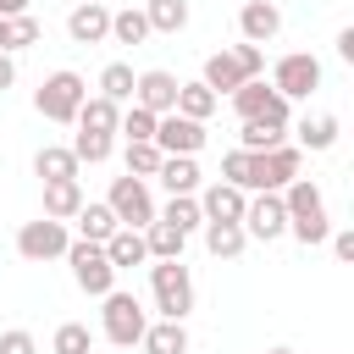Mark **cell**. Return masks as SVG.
Segmentation results:
<instances>
[{
  "label": "cell",
  "mask_w": 354,
  "mask_h": 354,
  "mask_svg": "<svg viewBox=\"0 0 354 354\" xmlns=\"http://www.w3.org/2000/svg\"><path fill=\"white\" fill-rule=\"evenodd\" d=\"M243 194H282L293 177H304V149L299 144H271V149H243Z\"/></svg>",
  "instance_id": "cell-1"
},
{
  "label": "cell",
  "mask_w": 354,
  "mask_h": 354,
  "mask_svg": "<svg viewBox=\"0 0 354 354\" xmlns=\"http://www.w3.org/2000/svg\"><path fill=\"white\" fill-rule=\"evenodd\" d=\"M282 205H288V232L310 249V243H326V232H332V216H326V199H321V188L310 183V177H293L288 188H282Z\"/></svg>",
  "instance_id": "cell-2"
},
{
  "label": "cell",
  "mask_w": 354,
  "mask_h": 354,
  "mask_svg": "<svg viewBox=\"0 0 354 354\" xmlns=\"http://www.w3.org/2000/svg\"><path fill=\"white\" fill-rule=\"evenodd\" d=\"M260 72H266V50H260V44H227V50L205 55L199 83L221 100V94H232L238 83H249V77H260Z\"/></svg>",
  "instance_id": "cell-3"
},
{
  "label": "cell",
  "mask_w": 354,
  "mask_h": 354,
  "mask_svg": "<svg viewBox=\"0 0 354 354\" xmlns=\"http://www.w3.org/2000/svg\"><path fill=\"white\" fill-rule=\"evenodd\" d=\"M149 293H155V310L166 321H188V310H194V277H188L183 260H155L149 266Z\"/></svg>",
  "instance_id": "cell-4"
},
{
  "label": "cell",
  "mask_w": 354,
  "mask_h": 354,
  "mask_svg": "<svg viewBox=\"0 0 354 354\" xmlns=\"http://www.w3.org/2000/svg\"><path fill=\"white\" fill-rule=\"evenodd\" d=\"M88 100V83L72 72V66H61V72H50L44 83H39V94H33V111L44 116V122H77V105Z\"/></svg>",
  "instance_id": "cell-5"
},
{
  "label": "cell",
  "mask_w": 354,
  "mask_h": 354,
  "mask_svg": "<svg viewBox=\"0 0 354 354\" xmlns=\"http://www.w3.org/2000/svg\"><path fill=\"white\" fill-rule=\"evenodd\" d=\"M66 266H72V282H77L88 299H105V293L116 288V266L105 260V243L72 238V243H66Z\"/></svg>",
  "instance_id": "cell-6"
},
{
  "label": "cell",
  "mask_w": 354,
  "mask_h": 354,
  "mask_svg": "<svg viewBox=\"0 0 354 354\" xmlns=\"http://www.w3.org/2000/svg\"><path fill=\"white\" fill-rule=\"evenodd\" d=\"M144 326H149L144 304H138L133 293L111 288V293H105V310H100V332H105V337H111L116 348H133V343L144 337Z\"/></svg>",
  "instance_id": "cell-7"
},
{
  "label": "cell",
  "mask_w": 354,
  "mask_h": 354,
  "mask_svg": "<svg viewBox=\"0 0 354 354\" xmlns=\"http://www.w3.org/2000/svg\"><path fill=\"white\" fill-rule=\"evenodd\" d=\"M232 111H238V122H249V116H260V122H277V127H288V116H293V100H282L266 77H249V83H238L232 94Z\"/></svg>",
  "instance_id": "cell-8"
},
{
  "label": "cell",
  "mask_w": 354,
  "mask_h": 354,
  "mask_svg": "<svg viewBox=\"0 0 354 354\" xmlns=\"http://www.w3.org/2000/svg\"><path fill=\"white\" fill-rule=\"evenodd\" d=\"M66 243H72V232H66V221H55V216H39V221H22V227H17V254L33 260V266L61 260Z\"/></svg>",
  "instance_id": "cell-9"
},
{
  "label": "cell",
  "mask_w": 354,
  "mask_h": 354,
  "mask_svg": "<svg viewBox=\"0 0 354 354\" xmlns=\"http://www.w3.org/2000/svg\"><path fill=\"white\" fill-rule=\"evenodd\" d=\"M271 88H277L282 100H310V94L321 88V61H315L310 50L282 55V61L271 66Z\"/></svg>",
  "instance_id": "cell-10"
},
{
  "label": "cell",
  "mask_w": 354,
  "mask_h": 354,
  "mask_svg": "<svg viewBox=\"0 0 354 354\" xmlns=\"http://www.w3.org/2000/svg\"><path fill=\"white\" fill-rule=\"evenodd\" d=\"M105 205H111V216L122 227H149L155 221V199H149V183L144 177H116L111 194H105Z\"/></svg>",
  "instance_id": "cell-11"
},
{
  "label": "cell",
  "mask_w": 354,
  "mask_h": 354,
  "mask_svg": "<svg viewBox=\"0 0 354 354\" xmlns=\"http://www.w3.org/2000/svg\"><path fill=\"white\" fill-rule=\"evenodd\" d=\"M155 149H160V155H199V149H205V122H194V116H183V111L155 116Z\"/></svg>",
  "instance_id": "cell-12"
},
{
  "label": "cell",
  "mask_w": 354,
  "mask_h": 354,
  "mask_svg": "<svg viewBox=\"0 0 354 354\" xmlns=\"http://www.w3.org/2000/svg\"><path fill=\"white\" fill-rule=\"evenodd\" d=\"M243 232L260 238V243L282 238V232H288V205H282V194H249V205H243Z\"/></svg>",
  "instance_id": "cell-13"
},
{
  "label": "cell",
  "mask_w": 354,
  "mask_h": 354,
  "mask_svg": "<svg viewBox=\"0 0 354 354\" xmlns=\"http://www.w3.org/2000/svg\"><path fill=\"white\" fill-rule=\"evenodd\" d=\"M66 33H72V44H105L111 39V6L105 0H77L72 17H66Z\"/></svg>",
  "instance_id": "cell-14"
},
{
  "label": "cell",
  "mask_w": 354,
  "mask_h": 354,
  "mask_svg": "<svg viewBox=\"0 0 354 354\" xmlns=\"http://www.w3.org/2000/svg\"><path fill=\"white\" fill-rule=\"evenodd\" d=\"M133 105H144V111L166 116V111L177 105V77H171L166 66H149V72H138V77H133Z\"/></svg>",
  "instance_id": "cell-15"
},
{
  "label": "cell",
  "mask_w": 354,
  "mask_h": 354,
  "mask_svg": "<svg viewBox=\"0 0 354 354\" xmlns=\"http://www.w3.org/2000/svg\"><path fill=\"white\" fill-rule=\"evenodd\" d=\"M238 33H243V44H271V39L282 33V11H277V0H243V11H238Z\"/></svg>",
  "instance_id": "cell-16"
},
{
  "label": "cell",
  "mask_w": 354,
  "mask_h": 354,
  "mask_svg": "<svg viewBox=\"0 0 354 354\" xmlns=\"http://www.w3.org/2000/svg\"><path fill=\"white\" fill-rule=\"evenodd\" d=\"M199 199V210H205V221H243V205H249V194L238 188V183H210L205 194H194Z\"/></svg>",
  "instance_id": "cell-17"
},
{
  "label": "cell",
  "mask_w": 354,
  "mask_h": 354,
  "mask_svg": "<svg viewBox=\"0 0 354 354\" xmlns=\"http://www.w3.org/2000/svg\"><path fill=\"white\" fill-rule=\"evenodd\" d=\"M105 260H111L116 271L144 266V260H149V249H144V227H116V232L105 238Z\"/></svg>",
  "instance_id": "cell-18"
},
{
  "label": "cell",
  "mask_w": 354,
  "mask_h": 354,
  "mask_svg": "<svg viewBox=\"0 0 354 354\" xmlns=\"http://www.w3.org/2000/svg\"><path fill=\"white\" fill-rule=\"evenodd\" d=\"M33 171H39L44 183H66V177L83 171V160L72 155V144H44V149L33 155Z\"/></svg>",
  "instance_id": "cell-19"
},
{
  "label": "cell",
  "mask_w": 354,
  "mask_h": 354,
  "mask_svg": "<svg viewBox=\"0 0 354 354\" xmlns=\"http://www.w3.org/2000/svg\"><path fill=\"white\" fill-rule=\"evenodd\" d=\"M138 343H144V354H188V326L160 315V321H149V326H144V337H138Z\"/></svg>",
  "instance_id": "cell-20"
},
{
  "label": "cell",
  "mask_w": 354,
  "mask_h": 354,
  "mask_svg": "<svg viewBox=\"0 0 354 354\" xmlns=\"http://www.w3.org/2000/svg\"><path fill=\"white\" fill-rule=\"evenodd\" d=\"M243 243H249L243 221H205V249H210L216 260H238Z\"/></svg>",
  "instance_id": "cell-21"
},
{
  "label": "cell",
  "mask_w": 354,
  "mask_h": 354,
  "mask_svg": "<svg viewBox=\"0 0 354 354\" xmlns=\"http://www.w3.org/2000/svg\"><path fill=\"white\" fill-rule=\"evenodd\" d=\"M116 122H122V105L105 100V94H88V100L77 105V127H83V133H116Z\"/></svg>",
  "instance_id": "cell-22"
},
{
  "label": "cell",
  "mask_w": 354,
  "mask_h": 354,
  "mask_svg": "<svg viewBox=\"0 0 354 354\" xmlns=\"http://www.w3.org/2000/svg\"><path fill=\"white\" fill-rule=\"evenodd\" d=\"M337 133H343V127H337V116H332V111H321V116H304V122H299V149H310V155H326V149L337 144Z\"/></svg>",
  "instance_id": "cell-23"
},
{
  "label": "cell",
  "mask_w": 354,
  "mask_h": 354,
  "mask_svg": "<svg viewBox=\"0 0 354 354\" xmlns=\"http://www.w3.org/2000/svg\"><path fill=\"white\" fill-rule=\"evenodd\" d=\"M155 177H160L166 194H199V166H194V155H166Z\"/></svg>",
  "instance_id": "cell-24"
},
{
  "label": "cell",
  "mask_w": 354,
  "mask_h": 354,
  "mask_svg": "<svg viewBox=\"0 0 354 354\" xmlns=\"http://www.w3.org/2000/svg\"><path fill=\"white\" fill-rule=\"evenodd\" d=\"M72 221H77V238H88V243H105V238L122 227V221L111 216V205H105V199H100V205H88V199H83Z\"/></svg>",
  "instance_id": "cell-25"
},
{
  "label": "cell",
  "mask_w": 354,
  "mask_h": 354,
  "mask_svg": "<svg viewBox=\"0 0 354 354\" xmlns=\"http://www.w3.org/2000/svg\"><path fill=\"white\" fill-rule=\"evenodd\" d=\"M183 243H188V232H177L171 221H149L144 227V249H149V260H183Z\"/></svg>",
  "instance_id": "cell-26"
},
{
  "label": "cell",
  "mask_w": 354,
  "mask_h": 354,
  "mask_svg": "<svg viewBox=\"0 0 354 354\" xmlns=\"http://www.w3.org/2000/svg\"><path fill=\"white\" fill-rule=\"evenodd\" d=\"M77 205H83V188H77V177H66V183H44V216H55V221H72V216H77Z\"/></svg>",
  "instance_id": "cell-27"
},
{
  "label": "cell",
  "mask_w": 354,
  "mask_h": 354,
  "mask_svg": "<svg viewBox=\"0 0 354 354\" xmlns=\"http://www.w3.org/2000/svg\"><path fill=\"white\" fill-rule=\"evenodd\" d=\"M149 33H183L188 28V0H144Z\"/></svg>",
  "instance_id": "cell-28"
},
{
  "label": "cell",
  "mask_w": 354,
  "mask_h": 354,
  "mask_svg": "<svg viewBox=\"0 0 354 354\" xmlns=\"http://www.w3.org/2000/svg\"><path fill=\"white\" fill-rule=\"evenodd\" d=\"M144 39H149V17H144V6L111 11V44H144Z\"/></svg>",
  "instance_id": "cell-29"
},
{
  "label": "cell",
  "mask_w": 354,
  "mask_h": 354,
  "mask_svg": "<svg viewBox=\"0 0 354 354\" xmlns=\"http://www.w3.org/2000/svg\"><path fill=\"white\" fill-rule=\"evenodd\" d=\"M155 216H160V221H171L177 232H199V227H205V210H199V199H194V194H171V199H166V210H155Z\"/></svg>",
  "instance_id": "cell-30"
},
{
  "label": "cell",
  "mask_w": 354,
  "mask_h": 354,
  "mask_svg": "<svg viewBox=\"0 0 354 354\" xmlns=\"http://www.w3.org/2000/svg\"><path fill=\"white\" fill-rule=\"evenodd\" d=\"M271 144H288V127H277V122H260V116L238 122V149H271Z\"/></svg>",
  "instance_id": "cell-31"
},
{
  "label": "cell",
  "mask_w": 354,
  "mask_h": 354,
  "mask_svg": "<svg viewBox=\"0 0 354 354\" xmlns=\"http://www.w3.org/2000/svg\"><path fill=\"white\" fill-rule=\"evenodd\" d=\"M133 77H138V72H133L127 61H111V66L100 72V94L116 100V105H133Z\"/></svg>",
  "instance_id": "cell-32"
},
{
  "label": "cell",
  "mask_w": 354,
  "mask_h": 354,
  "mask_svg": "<svg viewBox=\"0 0 354 354\" xmlns=\"http://www.w3.org/2000/svg\"><path fill=\"white\" fill-rule=\"evenodd\" d=\"M216 105H221V100H216V94L205 88V83H177V105H171V111H183V116L205 122V116H210Z\"/></svg>",
  "instance_id": "cell-33"
},
{
  "label": "cell",
  "mask_w": 354,
  "mask_h": 354,
  "mask_svg": "<svg viewBox=\"0 0 354 354\" xmlns=\"http://www.w3.org/2000/svg\"><path fill=\"white\" fill-rule=\"evenodd\" d=\"M50 354H94V332L83 321H61L50 337Z\"/></svg>",
  "instance_id": "cell-34"
},
{
  "label": "cell",
  "mask_w": 354,
  "mask_h": 354,
  "mask_svg": "<svg viewBox=\"0 0 354 354\" xmlns=\"http://www.w3.org/2000/svg\"><path fill=\"white\" fill-rule=\"evenodd\" d=\"M111 149H116V133H83V127H77V138H72V155L88 160V166L111 160Z\"/></svg>",
  "instance_id": "cell-35"
},
{
  "label": "cell",
  "mask_w": 354,
  "mask_h": 354,
  "mask_svg": "<svg viewBox=\"0 0 354 354\" xmlns=\"http://www.w3.org/2000/svg\"><path fill=\"white\" fill-rule=\"evenodd\" d=\"M160 160H166V155L155 149V138H138V144H127V177H144V183H149V177L160 171Z\"/></svg>",
  "instance_id": "cell-36"
},
{
  "label": "cell",
  "mask_w": 354,
  "mask_h": 354,
  "mask_svg": "<svg viewBox=\"0 0 354 354\" xmlns=\"http://www.w3.org/2000/svg\"><path fill=\"white\" fill-rule=\"evenodd\" d=\"M116 133H127V144H138V138H155V111H144V105H127V111H122V122H116Z\"/></svg>",
  "instance_id": "cell-37"
},
{
  "label": "cell",
  "mask_w": 354,
  "mask_h": 354,
  "mask_svg": "<svg viewBox=\"0 0 354 354\" xmlns=\"http://www.w3.org/2000/svg\"><path fill=\"white\" fill-rule=\"evenodd\" d=\"M6 39H11V50H28V44H39V22L22 11V17H6Z\"/></svg>",
  "instance_id": "cell-38"
},
{
  "label": "cell",
  "mask_w": 354,
  "mask_h": 354,
  "mask_svg": "<svg viewBox=\"0 0 354 354\" xmlns=\"http://www.w3.org/2000/svg\"><path fill=\"white\" fill-rule=\"evenodd\" d=\"M0 354H39V343H33V332L11 326V332H0Z\"/></svg>",
  "instance_id": "cell-39"
},
{
  "label": "cell",
  "mask_w": 354,
  "mask_h": 354,
  "mask_svg": "<svg viewBox=\"0 0 354 354\" xmlns=\"http://www.w3.org/2000/svg\"><path fill=\"white\" fill-rule=\"evenodd\" d=\"M243 160H249L243 149H227V155H221V183H238V188H243Z\"/></svg>",
  "instance_id": "cell-40"
},
{
  "label": "cell",
  "mask_w": 354,
  "mask_h": 354,
  "mask_svg": "<svg viewBox=\"0 0 354 354\" xmlns=\"http://www.w3.org/2000/svg\"><path fill=\"white\" fill-rule=\"evenodd\" d=\"M332 238V254L337 260H354V232H326Z\"/></svg>",
  "instance_id": "cell-41"
},
{
  "label": "cell",
  "mask_w": 354,
  "mask_h": 354,
  "mask_svg": "<svg viewBox=\"0 0 354 354\" xmlns=\"http://www.w3.org/2000/svg\"><path fill=\"white\" fill-rule=\"evenodd\" d=\"M337 61H348V66H354V28H343V33H337Z\"/></svg>",
  "instance_id": "cell-42"
},
{
  "label": "cell",
  "mask_w": 354,
  "mask_h": 354,
  "mask_svg": "<svg viewBox=\"0 0 354 354\" xmlns=\"http://www.w3.org/2000/svg\"><path fill=\"white\" fill-rule=\"evenodd\" d=\"M11 83H17V61H11V55H6V50H0V94H6V88H11Z\"/></svg>",
  "instance_id": "cell-43"
},
{
  "label": "cell",
  "mask_w": 354,
  "mask_h": 354,
  "mask_svg": "<svg viewBox=\"0 0 354 354\" xmlns=\"http://www.w3.org/2000/svg\"><path fill=\"white\" fill-rule=\"evenodd\" d=\"M28 11V0H0V17H22Z\"/></svg>",
  "instance_id": "cell-44"
},
{
  "label": "cell",
  "mask_w": 354,
  "mask_h": 354,
  "mask_svg": "<svg viewBox=\"0 0 354 354\" xmlns=\"http://www.w3.org/2000/svg\"><path fill=\"white\" fill-rule=\"evenodd\" d=\"M0 50H6V55H11V39H6V17H0Z\"/></svg>",
  "instance_id": "cell-45"
},
{
  "label": "cell",
  "mask_w": 354,
  "mask_h": 354,
  "mask_svg": "<svg viewBox=\"0 0 354 354\" xmlns=\"http://www.w3.org/2000/svg\"><path fill=\"white\" fill-rule=\"evenodd\" d=\"M266 354H293V348H266Z\"/></svg>",
  "instance_id": "cell-46"
}]
</instances>
